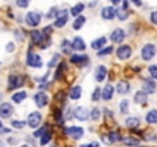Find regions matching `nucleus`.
Listing matches in <instances>:
<instances>
[{"instance_id": "1", "label": "nucleus", "mask_w": 157, "mask_h": 147, "mask_svg": "<svg viewBox=\"0 0 157 147\" xmlns=\"http://www.w3.org/2000/svg\"><path fill=\"white\" fill-rule=\"evenodd\" d=\"M26 63H28V66L38 69V67L43 66V58H41V55H38V54H35L32 49H29V52H28V55H26Z\"/></svg>"}, {"instance_id": "2", "label": "nucleus", "mask_w": 157, "mask_h": 147, "mask_svg": "<svg viewBox=\"0 0 157 147\" xmlns=\"http://www.w3.org/2000/svg\"><path fill=\"white\" fill-rule=\"evenodd\" d=\"M25 22H26L28 26L35 28V26H38L40 22H41V14L37 12V11H29V12H26V15H25Z\"/></svg>"}, {"instance_id": "3", "label": "nucleus", "mask_w": 157, "mask_h": 147, "mask_svg": "<svg viewBox=\"0 0 157 147\" xmlns=\"http://www.w3.org/2000/svg\"><path fill=\"white\" fill-rule=\"evenodd\" d=\"M26 121H28V126L31 129H38L40 124H41V121H43V115L38 110H34V112H31L28 115V120Z\"/></svg>"}, {"instance_id": "4", "label": "nucleus", "mask_w": 157, "mask_h": 147, "mask_svg": "<svg viewBox=\"0 0 157 147\" xmlns=\"http://www.w3.org/2000/svg\"><path fill=\"white\" fill-rule=\"evenodd\" d=\"M25 84V78L20 75V74H12L9 75V80H8V89H18Z\"/></svg>"}, {"instance_id": "5", "label": "nucleus", "mask_w": 157, "mask_h": 147, "mask_svg": "<svg viewBox=\"0 0 157 147\" xmlns=\"http://www.w3.org/2000/svg\"><path fill=\"white\" fill-rule=\"evenodd\" d=\"M64 133L69 135L73 140H81L84 137V129L79 127V126H70V127H66L64 129Z\"/></svg>"}, {"instance_id": "6", "label": "nucleus", "mask_w": 157, "mask_h": 147, "mask_svg": "<svg viewBox=\"0 0 157 147\" xmlns=\"http://www.w3.org/2000/svg\"><path fill=\"white\" fill-rule=\"evenodd\" d=\"M31 40H32V43H34V45L43 46V45L49 40V37H48V35H44V34H43V31H32V32H31Z\"/></svg>"}, {"instance_id": "7", "label": "nucleus", "mask_w": 157, "mask_h": 147, "mask_svg": "<svg viewBox=\"0 0 157 147\" xmlns=\"http://www.w3.org/2000/svg\"><path fill=\"white\" fill-rule=\"evenodd\" d=\"M156 52H157V49L153 43H147V45L142 48V58H144L145 61H150V60L154 58Z\"/></svg>"}, {"instance_id": "8", "label": "nucleus", "mask_w": 157, "mask_h": 147, "mask_svg": "<svg viewBox=\"0 0 157 147\" xmlns=\"http://www.w3.org/2000/svg\"><path fill=\"white\" fill-rule=\"evenodd\" d=\"M73 116L78 120V121H87L90 118V110L86 109L84 106H79L76 109H73Z\"/></svg>"}, {"instance_id": "9", "label": "nucleus", "mask_w": 157, "mask_h": 147, "mask_svg": "<svg viewBox=\"0 0 157 147\" xmlns=\"http://www.w3.org/2000/svg\"><path fill=\"white\" fill-rule=\"evenodd\" d=\"M34 103L37 104V107H44V106H48V103H49V95L46 94V92H43V91H40V92H37L35 95H34Z\"/></svg>"}, {"instance_id": "10", "label": "nucleus", "mask_w": 157, "mask_h": 147, "mask_svg": "<svg viewBox=\"0 0 157 147\" xmlns=\"http://www.w3.org/2000/svg\"><path fill=\"white\" fill-rule=\"evenodd\" d=\"M70 61L73 63V64H76V66H87L89 64V61H90V58H89V55H86V54H75V55H72L70 57Z\"/></svg>"}, {"instance_id": "11", "label": "nucleus", "mask_w": 157, "mask_h": 147, "mask_svg": "<svg viewBox=\"0 0 157 147\" xmlns=\"http://www.w3.org/2000/svg\"><path fill=\"white\" fill-rule=\"evenodd\" d=\"M116 55H117L119 60H128L131 57V46H128V45L119 46V48L116 49Z\"/></svg>"}, {"instance_id": "12", "label": "nucleus", "mask_w": 157, "mask_h": 147, "mask_svg": "<svg viewBox=\"0 0 157 147\" xmlns=\"http://www.w3.org/2000/svg\"><path fill=\"white\" fill-rule=\"evenodd\" d=\"M117 15V9H114V6H104L101 9V17L104 20H113Z\"/></svg>"}, {"instance_id": "13", "label": "nucleus", "mask_w": 157, "mask_h": 147, "mask_svg": "<svg viewBox=\"0 0 157 147\" xmlns=\"http://www.w3.org/2000/svg\"><path fill=\"white\" fill-rule=\"evenodd\" d=\"M67 20H69V11L67 9H63V11H59V14H58V17L55 18V26L56 28H63V26H66V23H67Z\"/></svg>"}, {"instance_id": "14", "label": "nucleus", "mask_w": 157, "mask_h": 147, "mask_svg": "<svg viewBox=\"0 0 157 147\" xmlns=\"http://www.w3.org/2000/svg\"><path fill=\"white\" fill-rule=\"evenodd\" d=\"M12 112H14V107H12V104L11 103H0V118H9L11 115H12Z\"/></svg>"}, {"instance_id": "15", "label": "nucleus", "mask_w": 157, "mask_h": 147, "mask_svg": "<svg viewBox=\"0 0 157 147\" xmlns=\"http://www.w3.org/2000/svg\"><path fill=\"white\" fill-rule=\"evenodd\" d=\"M110 40H111L113 43H122V42L125 40V31L121 29V28L113 29V32H111V35H110Z\"/></svg>"}, {"instance_id": "16", "label": "nucleus", "mask_w": 157, "mask_h": 147, "mask_svg": "<svg viewBox=\"0 0 157 147\" xmlns=\"http://www.w3.org/2000/svg\"><path fill=\"white\" fill-rule=\"evenodd\" d=\"M95 80L98 81V83H102L105 78H107V67L102 66V64H99V66H96L95 67Z\"/></svg>"}, {"instance_id": "17", "label": "nucleus", "mask_w": 157, "mask_h": 147, "mask_svg": "<svg viewBox=\"0 0 157 147\" xmlns=\"http://www.w3.org/2000/svg\"><path fill=\"white\" fill-rule=\"evenodd\" d=\"M142 91L147 92V94H154V92L157 91V84L154 83V80H144Z\"/></svg>"}, {"instance_id": "18", "label": "nucleus", "mask_w": 157, "mask_h": 147, "mask_svg": "<svg viewBox=\"0 0 157 147\" xmlns=\"http://www.w3.org/2000/svg\"><path fill=\"white\" fill-rule=\"evenodd\" d=\"M139 124H140V118L139 116H127L125 121H124V126L130 127V129H136V127H139Z\"/></svg>"}, {"instance_id": "19", "label": "nucleus", "mask_w": 157, "mask_h": 147, "mask_svg": "<svg viewBox=\"0 0 157 147\" xmlns=\"http://www.w3.org/2000/svg\"><path fill=\"white\" fill-rule=\"evenodd\" d=\"M114 91H116V89H114L111 84H105L104 88H102V100H105V101H110V100H113Z\"/></svg>"}, {"instance_id": "20", "label": "nucleus", "mask_w": 157, "mask_h": 147, "mask_svg": "<svg viewBox=\"0 0 157 147\" xmlns=\"http://www.w3.org/2000/svg\"><path fill=\"white\" fill-rule=\"evenodd\" d=\"M116 91L121 94V95H127L130 91H131V86L128 81H119L117 86H116Z\"/></svg>"}, {"instance_id": "21", "label": "nucleus", "mask_w": 157, "mask_h": 147, "mask_svg": "<svg viewBox=\"0 0 157 147\" xmlns=\"http://www.w3.org/2000/svg\"><path fill=\"white\" fill-rule=\"evenodd\" d=\"M81 95H82V88L81 86H72V89L69 92V98L73 100V101H76V100L81 98Z\"/></svg>"}, {"instance_id": "22", "label": "nucleus", "mask_w": 157, "mask_h": 147, "mask_svg": "<svg viewBox=\"0 0 157 147\" xmlns=\"http://www.w3.org/2000/svg\"><path fill=\"white\" fill-rule=\"evenodd\" d=\"M147 101H148V94H147V92L137 91V92L134 94V103H136V104H147Z\"/></svg>"}, {"instance_id": "23", "label": "nucleus", "mask_w": 157, "mask_h": 147, "mask_svg": "<svg viewBox=\"0 0 157 147\" xmlns=\"http://www.w3.org/2000/svg\"><path fill=\"white\" fill-rule=\"evenodd\" d=\"M145 121H147V124H157V109H151L147 112Z\"/></svg>"}, {"instance_id": "24", "label": "nucleus", "mask_w": 157, "mask_h": 147, "mask_svg": "<svg viewBox=\"0 0 157 147\" xmlns=\"http://www.w3.org/2000/svg\"><path fill=\"white\" fill-rule=\"evenodd\" d=\"M26 98H28V92H26V91H20V92H15V94L11 97V100H12V103L20 104V103H23Z\"/></svg>"}, {"instance_id": "25", "label": "nucleus", "mask_w": 157, "mask_h": 147, "mask_svg": "<svg viewBox=\"0 0 157 147\" xmlns=\"http://www.w3.org/2000/svg\"><path fill=\"white\" fill-rule=\"evenodd\" d=\"M72 46H73L75 51H79V52L86 51V43H84V40H82L81 37H75V39L72 40Z\"/></svg>"}, {"instance_id": "26", "label": "nucleus", "mask_w": 157, "mask_h": 147, "mask_svg": "<svg viewBox=\"0 0 157 147\" xmlns=\"http://www.w3.org/2000/svg\"><path fill=\"white\" fill-rule=\"evenodd\" d=\"M84 8H86V5H84V3H76V5L70 9V14H72V15H75V17H78V15H81V12L84 11Z\"/></svg>"}, {"instance_id": "27", "label": "nucleus", "mask_w": 157, "mask_h": 147, "mask_svg": "<svg viewBox=\"0 0 157 147\" xmlns=\"http://www.w3.org/2000/svg\"><path fill=\"white\" fill-rule=\"evenodd\" d=\"M84 23H86V17L84 15H78L76 18H75V22H73V29L76 31V29H81L82 26H84Z\"/></svg>"}, {"instance_id": "28", "label": "nucleus", "mask_w": 157, "mask_h": 147, "mask_svg": "<svg viewBox=\"0 0 157 147\" xmlns=\"http://www.w3.org/2000/svg\"><path fill=\"white\" fill-rule=\"evenodd\" d=\"M72 49H73L72 42H69V40H63V42H61V51H63L64 54H70Z\"/></svg>"}, {"instance_id": "29", "label": "nucleus", "mask_w": 157, "mask_h": 147, "mask_svg": "<svg viewBox=\"0 0 157 147\" xmlns=\"http://www.w3.org/2000/svg\"><path fill=\"white\" fill-rule=\"evenodd\" d=\"M105 45V39L104 37H101V39H96L95 42H92V48L96 49V51H99L101 48H104Z\"/></svg>"}, {"instance_id": "30", "label": "nucleus", "mask_w": 157, "mask_h": 147, "mask_svg": "<svg viewBox=\"0 0 157 147\" xmlns=\"http://www.w3.org/2000/svg\"><path fill=\"white\" fill-rule=\"evenodd\" d=\"M119 109H121V113H128V110H130V103H128V100H122L121 101V104H119Z\"/></svg>"}, {"instance_id": "31", "label": "nucleus", "mask_w": 157, "mask_h": 147, "mask_svg": "<svg viewBox=\"0 0 157 147\" xmlns=\"http://www.w3.org/2000/svg\"><path fill=\"white\" fill-rule=\"evenodd\" d=\"M26 124H28V121H23V120H12L11 121V126L14 129H23Z\"/></svg>"}, {"instance_id": "32", "label": "nucleus", "mask_w": 157, "mask_h": 147, "mask_svg": "<svg viewBox=\"0 0 157 147\" xmlns=\"http://www.w3.org/2000/svg\"><path fill=\"white\" fill-rule=\"evenodd\" d=\"M48 130H49V127H48V126H41L40 129H37V130L34 132V138H38V140H40V138H41Z\"/></svg>"}, {"instance_id": "33", "label": "nucleus", "mask_w": 157, "mask_h": 147, "mask_svg": "<svg viewBox=\"0 0 157 147\" xmlns=\"http://www.w3.org/2000/svg\"><path fill=\"white\" fill-rule=\"evenodd\" d=\"M51 140H52V132H51V130H48V132H46V133L40 138V144H41V146H46V144H48Z\"/></svg>"}, {"instance_id": "34", "label": "nucleus", "mask_w": 157, "mask_h": 147, "mask_svg": "<svg viewBox=\"0 0 157 147\" xmlns=\"http://www.w3.org/2000/svg\"><path fill=\"white\" fill-rule=\"evenodd\" d=\"M90 118H92L93 121H98V120L101 118V109H92V110H90Z\"/></svg>"}, {"instance_id": "35", "label": "nucleus", "mask_w": 157, "mask_h": 147, "mask_svg": "<svg viewBox=\"0 0 157 147\" xmlns=\"http://www.w3.org/2000/svg\"><path fill=\"white\" fill-rule=\"evenodd\" d=\"M101 97H102V89H101V88L98 86V88H96V89L93 91L92 100H93V101H99V100H101Z\"/></svg>"}, {"instance_id": "36", "label": "nucleus", "mask_w": 157, "mask_h": 147, "mask_svg": "<svg viewBox=\"0 0 157 147\" xmlns=\"http://www.w3.org/2000/svg\"><path fill=\"white\" fill-rule=\"evenodd\" d=\"M63 71H66V66H64V63H59L58 69H56V74H55V80H59L63 77Z\"/></svg>"}, {"instance_id": "37", "label": "nucleus", "mask_w": 157, "mask_h": 147, "mask_svg": "<svg viewBox=\"0 0 157 147\" xmlns=\"http://www.w3.org/2000/svg\"><path fill=\"white\" fill-rule=\"evenodd\" d=\"M148 72H150V77L153 80H157V64H151L148 67Z\"/></svg>"}, {"instance_id": "38", "label": "nucleus", "mask_w": 157, "mask_h": 147, "mask_svg": "<svg viewBox=\"0 0 157 147\" xmlns=\"http://www.w3.org/2000/svg\"><path fill=\"white\" fill-rule=\"evenodd\" d=\"M113 46H107V48H104L102 51H98V57H104V55H108V54H111L113 52Z\"/></svg>"}, {"instance_id": "39", "label": "nucleus", "mask_w": 157, "mask_h": 147, "mask_svg": "<svg viewBox=\"0 0 157 147\" xmlns=\"http://www.w3.org/2000/svg\"><path fill=\"white\" fill-rule=\"evenodd\" d=\"M127 146H134L137 147L139 146V140H134V138H125V140H122Z\"/></svg>"}, {"instance_id": "40", "label": "nucleus", "mask_w": 157, "mask_h": 147, "mask_svg": "<svg viewBox=\"0 0 157 147\" xmlns=\"http://www.w3.org/2000/svg\"><path fill=\"white\" fill-rule=\"evenodd\" d=\"M119 20H125V18H128V11H125V9H121V11H117V15H116Z\"/></svg>"}, {"instance_id": "41", "label": "nucleus", "mask_w": 157, "mask_h": 147, "mask_svg": "<svg viewBox=\"0 0 157 147\" xmlns=\"http://www.w3.org/2000/svg\"><path fill=\"white\" fill-rule=\"evenodd\" d=\"M58 60H59V55H58V54H55V55H53V58H51V61L48 63V66H49V67H55V66L58 64Z\"/></svg>"}, {"instance_id": "42", "label": "nucleus", "mask_w": 157, "mask_h": 147, "mask_svg": "<svg viewBox=\"0 0 157 147\" xmlns=\"http://www.w3.org/2000/svg\"><path fill=\"white\" fill-rule=\"evenodd\" d=\"M29 2H31V0H15V5H17L18 8H28Z\"/></svg>"}, {"instance_id": "43", "label": "nucleus", "mask_w": 157, "mask_h": 147, "mask_svg": "<svg viewBox=\"0 0 157 147\" xmlns=\"http://www.w3.org/2000/svg\"><path fill=\"white\" fill-rule=\"evenodd\" d=\"M58 14H59V11H58V8H52V9L49 11V14H48V17H49V18H56V17H58Z\"/></svg>"}, {"instance_id": "44", "label": "nucleus", "mask_w": 157, "mask_h": 147, "mask_svg": "<svg viewBox=\"0 0 157 147\" xmlns=\"http://www.w3.org/2000/svg\"><path fill=\"white\" fill-rule=\"evenodd\" d=\"M150 20H151V23H153V25H156L157 26V11H153V12H151Z\"/></svg>"}, {"instance_id": "45", "label": "nucleus", "mask_w": 157, "mask_h": 147, "mask_svg": "<svg viewBox=\"0 0 157 147\" xmlns=\"http://www.w3.org/2000/svg\"><path fill=\"white\" fill-rule=\"evenodd\" d=\"M81 147H99V143H96V141H92V143H86V144H82Z\"/></svg>"}, {"instance_id": "46", "label": "nucleus", "mask_w": 157, "mask_h": 147, "mask_svg": "<svg viewBox=\"0 0 157 147\" xmlns=\"http://www.w3.org/2000/svg\"><path fill=\"white\" fill-rule=\"evenodd\" d=\"M51 32H52V26H48V28H44V29H43V34H44V35H48V37H49V34H51Z\"/></svg>"}, {"instance_id": "47", "label": "nucleus", "mask_w": 157, "mask_h": 147, "mask_svg": "<svg viewBox=\"0 0 157 147\" xmlns=\"http://www.w3.org/2000/svg\"><path fill=\"white\" fill-rule=\"evenodd\" d=\"M14 48H15V45H14V43H8V45H6V51H8V52H12Z\"/></svg>"}, {"instance_id": "48", "label": "nucleus", "mask_w": 157, "mask_h": 147, "mask_svg": "<svg viewBox=\"0 0 157 147\" xmlns=\"http://www.w3.org/2000/svg\"><path fill=\"white\" fill-rule=\"evenodd\" d=\"M131 2H133V3H134L137 8H140V6H142V3H144L142 0H131Z\"/></svg>"}, {"instance_id": "49", "label": "nucleus", "mask_w": 157, "mask_h": 147, "mask_svg": "<svg viewBox=\"0 0 157 147\" xmlns=\"http://www.w3.org/2000/svg\"><path fill=\"white\" fill-rule=\"evenodd\" d=\"M122 9H125V11L128 9V2H127V0H124V3H122Z\"/></svg>"}, {"instance_id": "50", "label": "nucleus", "mask_w": 157, "mask_h": 147, "mask_svg": "<svg viewBox=\"0 0 157 147\" xmlns=\"http://www.w3.org/2000/svg\"><path fill=\"white\" fill-rule=\"evenodd\" d=\"M110 2H111L113 5H117V3H119V2H122V0H110Z\"/></svg>"}, {"instance_id": "51", "label": "nucleus", "mask_w": 157, "mask_h": 147, "mask_svg": "<svg viewBox=\"0 0 157 147\" xmlns=\"http://www.w3.org/2000/svg\"><path fill=\"white\" fill-rule=\"evenodd\" d=\"M0 129H3V123L2 121H0Z\"/></svg>"}, {"instance_id": "52", "label": "nucleus", "mask_w": 157, "mask_h": 147, "mask_svg": "<svg viewBox=\"0 0 157 147\" xmlns=\"http://www.w3.org/2000/svg\"><path fill=\"white\" fill-rule=\"evenodd\" d=\"M0 147H5V144H3V143H2V141H0Z\"/></svg>"}, {"instance_id": "53", "label": "nucleus", "mask_w": 157, "mask_h": 147, "mask_svg": "<svg viewBox=\"0 0 157 147\" xmlns=\"http://www.w3.org/2000/svg\"><path fill=\"white\" fill-rule=\"evenodd\" d=\"M20 147H29V146L28 144H23V146H20Z\"/></svg>"}, {"instance_id": "54", "label": "nucleus", "mask_w": 157, "mask_h": 147, "mask_svg": "<svg viewBox=\"0 0 157 147\" xmlns=\"http://www.w3.org/2000/svg\"><path fill=\"white\" fill-rule=\"evenodd\" d=\"M51 147H56V146H55V144H53V146H51Z\"/></svg>"}]
</instances>
